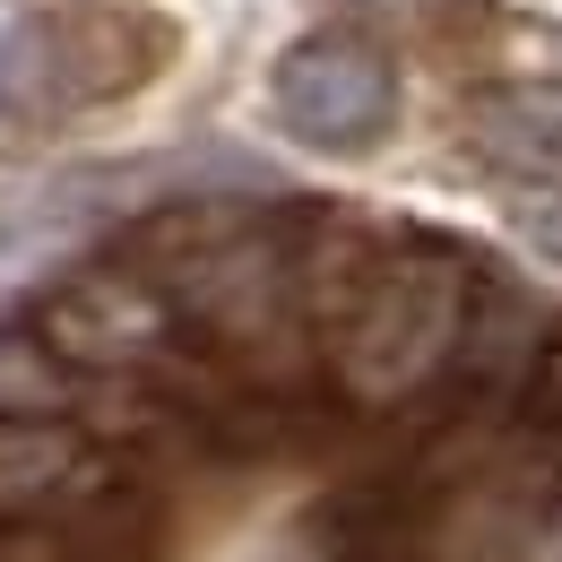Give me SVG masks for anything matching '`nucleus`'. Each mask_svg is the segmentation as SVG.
<instances>
[{
    "label": "nucleus",
    "instance_id": "obj_1",
    "mask_svg": "<svg viewBox=\"0 0 562 562\" xmlns=\"http://www.w3.org/2000/svg\"><path fill=\"white\" fill-rule=\"evenodd\" d=\"M468 329V303H459V260L416 251V260H390L381 278L363 285L355 303V338H347V381L390 398V390H416L441 355L459 347Z\"/></svg>",
    "mask_w": 562,
    "mask_h": 562
},
{
    "label": "nucleus",
    "instance_id": "obj_2",
    "mask_svg": "<svg viewBox=\"0 0 562 562\" xmlns=\"http://www.w3.org/2000/svg\"><path fill=\"white\" fill-rule=\"evenodd\" d=\"M269 104H278L285 139L321 147V156H363L398 122V70H390V53H372L355 35H303L269 78Z\"/></svg>",
    "mask_w": 562,
    "mask_h": 562
},
{
    "label": "nucleus",
    "instance_id": "obj_3",
    "mask_svg": "<svg viewBox=\"0 0 562 562\" xmlns=\"http://www.w3.org/2000/svg\"><path fill=\"white\" fill-rule=\"evenodd\" d=\"M44 338L61 363H131L165 338V303L139 278H87L44 312Z\"/></svg>",
    "mask_w": 562,
    "mask_h": 562
},
{
    "label": "nucleus",
    "instance_id": "obj_4",
    "mask_svg": "<svg viewBox=\"0 0 562 562\" xmlns=\"http://www.w3.org/2000/svg\"><path fill=\"white\" fill-rule=\"evenodd\" d=\"M468 139L485 165L519 173V182H562V95L546 87H502L468 113Z\"/></svg>",
    "mask_w": 562,
    "mask_h": 562
},
{
    "label": "nucleus",
    "instance_id": "obj_5",
    "mask_svg": "<svg viewBox=\"0 0 562 562\" xmlns=\"http://www.w3.org/2000/svg\"><path fill=\"white\" fill-rule=\"evenodd\" d=\"M78 476V432L61 416H0V510H26Z\"/></svg>",
    "mask_w": 562,
    "mask_h": 562
},
{
    "label": "nucleus",
    "instance_id": "obj_6",
    "mask_svg": "<svg viewBox=\"0 0 562 562\" xmlns=\"http://www.w3.org/2000/svg\"><path fill=\"white\" fill-rule=\"evenodd\" d=\"M70 407V363L53 355V338L0 329V416H61Z\"/></svg>",
    "mask_w": 562,
    "mask_h": 562
},
{
    "label": "nucleus",
    "instance_id": "obj_7",
    "mask_svg": "<svg viewBox=\"0 0 562 562\" xmlns=\"http://www.w3.org/2000/svg\"><path fill=\"white\" fill-rule=\"evenodd\" d=\"M519 234L562 269V200H519Z\"/></svg>",
    "mask_w": 562,
    "mask_h": 562
},
{
    "label": "nucleus",
    "instance_id": "obj_8",
    "mask_svg": "<svg viewBox=\"0 0 562 562\" xmlns=\"http://www.w3.org/2000/svg\"><path fill=\"white\" fill-rule=\"evenodd\" d=\"M381 9H432V0H381Z\"/></svg>",
    "mask_w": 562,
    "mask_h": 562
}]
</instances>
